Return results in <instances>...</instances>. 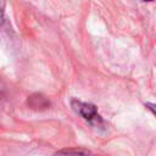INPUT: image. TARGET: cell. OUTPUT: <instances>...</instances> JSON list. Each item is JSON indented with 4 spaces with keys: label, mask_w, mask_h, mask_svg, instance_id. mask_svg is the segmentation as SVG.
Masks as SVG:
<instances>
[{
    "label": "cell",
    "mask_w": 156,
    "mask_h": 156,
    "mask_svg": "<svg viewBox=\"0 0 156 156\" xmlns=\"http://www.w3.org/2000/svg\"><path fill=\"white\" fill-rule=\"evenodd\" d=\"M72 107L78 115H80L89 123L98 124V126L102 123V119L99 116V113L96 111V107L94 105L87 104V102H82V101H78V100H73L72 101Z\"/></svg>",
    "instance_id": "1"
},
{
    "label": "cell",
    "mask_w": 156,
    "mask_h": 156,
    "mask_svg": "<svg viewBox=\"0 0 156 156\" xmlns=\"http://www.w3.org/2000/svg\"><path fill=\"white\" fill-rule=\"evenodd\" d=\"M4 7H5V2L0 1V27H1L2 21H4Z\"/></svg>",
    "instance_id": "2"
},
{
    "label": "cell",
    "mask_w": 156,
    "mask_h": 156,
    "mask_svg": "<svg viewBox=\"0 0 156 156\" xmlns=\"http://www.w3.org/2000/svg\"><path fill=\"white\" fill-rule=\"evenodd\" d=\"M146 107L156 116V104H150V102H149V104H146Z\"/></svg>",
    "instance_id": "3"
}]
</instances>
